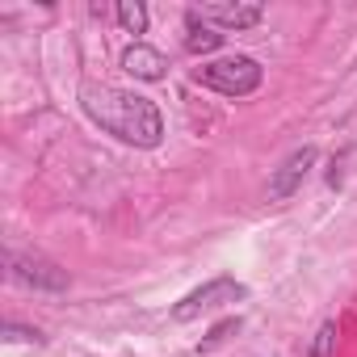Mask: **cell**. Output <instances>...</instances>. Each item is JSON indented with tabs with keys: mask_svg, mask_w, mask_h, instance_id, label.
<instances>
[{
	"mask_svg": "<svg viewBox=\"0 0 357 357\" xmlns=\"http://www.w3.org/2000/svg\"><path fill=\"white\" fill-rule=\"evenodd\" d=\"M80 105L118 143L160 147V139H164V114L155 109V101H147L139 93H126V89H114V84H84Z\"/></svg>",
	"mask_w": 357,
	"mask_h": 357,
	"instance_id": "6da1fadb",
	"label": "cell"
},
{
	"mask_svg": "<svg viewBox=\"0 0 357 357\" xmlns=\"http://www.w3.org/2000/svg\"><path fill=\"white\" fill-rule=\"evenodd\" d=\"M194 80L223 93V97H248V93L261 89V63L248 59V55H227V59L194 68Z\"/></svg>",
	"mask_w": 357,
	"mask_h": 357,
	"instance_id": "7a4b0ae2",
	"label": "cell"
},
{
	"mask_svg": "<svg viewBox=\"0 0 357 357\" xmlns=\"http://www.w3.org/2000/svg\"><path fill=\"white\" fill-rule=\"evenodd\" d=\"M236 298H244V286H240L236 278H215V282L190 290L181 303H176V307H172V319H176V324H190V319H198V315H206V311H219V307H227V303H236Z\"/></svg>",
	"mask_w": 357,
	"mask_h": 357,
	"instance_id": "3957f363",
	"label": "cell"
},
{
	"mask_svg": "<svg viewBox=\"0 0 357 357\" xmlns=\"http://www.w3.org/2000/svg\"><path fill=\"white\" fill-rule=\"evenodd\" d=\"M5 265H9L13 282H22V286H34V290H63V286H68V269H59V265L47 261L43 252L9 248V252H5Z\"/></svg>",
	"mask_w": 357,
	"mask_h": 357,
	"instance_id": "277c9868",
	"label": "cell"
},
{
	"mask_svg": "<svg viewBox=\"0 0 357 357\" xmlns=\"http://www.w3.org/2000/svg\"><path fill=\"white\" fill-rule=\"evenodd\" d=\"M311 164H315V147H298V151H290V155L282 160V168L273 172V181H269V198H273V202H286V198L303 185V176H307Z\"/></svg>",
	"mask_w": 357,
	"mask_h": 357,
	"instance_id": "5b68a950",
	"label": "cell"
},
{
	"mask_svg": "<svg viewBox=\"0 0 357 357\" xmlns=\"http://www.w3.org/2000/svg\"><path fill=\"white\" fill-rule=\"evenodd\" d=\"M164 68H168L164 55H160L155 47H147V43H135V47L122 51V72H130L135 80H160Z\"/></svg>",
	"mask_w": 357,
	"mask_h": 357,
	"instance_id": "8992f818",
	"label": "cell"
},
{
	"mask_svg": "<svg viewBox=\"0 0 357 357\" xmlns=\"http://www.w3.org/2000/svg\"><path fill=\"white\" fill-rule=\"evenodd\" d=\"M198 17H211L223 30H248V26H257L265 17V9L261 5H202Z\"/></svg>",
	"mask_w": 357,
	"mask_h": 357,
	"instance_id": "52a82bcc",
	"label": "cell"
},
{
	"mask_svg": "<svg viewBox=\"0 0 357 357\" xmlns=\"http://www.w3.org/2000/svg\"><path fill=\"white\" fill-rule=\"evenodd\" d=\"M185 26H190V38H185V51L190 55H206V51H219L223 47V34H215L206 26V17H198V9L185 13Z\"/></svg>",
	"mask_w": 357,
	"mask_h": 357,
	"instance_id": "ba28073f",
	"label": "cell"
},
{
	"mask_svg": "<svg viewBox=\"0 0 357 357\" xmlns=\"http://www.w3.org/2000/svg\"><path fill=\"white\" fill-rule=\"evenodd\" d=\"M118 22L126 34H147V5H139V0H122L118 5Z\"/></svg>",
	"mask_w": 357,
	"mask_h": 357,
	"instance_id": "9c48e42d",
	"label": "cell"
},
{
	"mask_svg": "<svg viewBox=\"0 0 357 357\" xmlns=\"http://www.w3.org/2000/svg\"><path fill=\"white\" fill-rule=\"evenodd\" d=\"M332 349H336V324H319V332H315L307 357H332Z\"/></svg>",
	"mask_w": 357,
	"mask_h": 357,
	"instance_id": "30bf717a",
	"label": "cell"
},
{
	"mask_svg": "<svg viewBox=\"0 0 357 357\" xmlns=\"http://www.w3.org/2000/svg\"><path fill=\"white\" fill-rule=\"evenodd\" d=\"M236 328H240V319H223V324H219V328H215V332H211V336H206L202 344H198V349H215V344H219V340H227V336H231Z\"/></svg>",
	"mask_w": 357,
	"mask_h": 357,
	"instance_id": "8fae6325",
	"label": "cell"
},
{
	"mask_svg": "<svg viewBox=\"0 0 357 357\" xmlns=\"http://www.w3.org/2000/svg\"><path fill=\"white\" fill-rule=\"evenodd\" d=\"M9 332H13V340H43V336L30 332V328H9Z\"/></svg>",
	"mask_w": 357,
	"mask_h": 357,
	"instance_id": "7c38bea8",
	"label": "cell"
}]
</instances>
